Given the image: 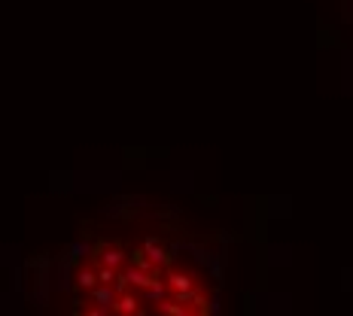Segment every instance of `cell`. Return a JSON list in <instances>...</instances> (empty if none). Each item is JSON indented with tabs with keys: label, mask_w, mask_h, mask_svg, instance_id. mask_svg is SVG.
Here are the masks:
<instances>
[{
	"label": "cell",
	"mask_w": 353,
	"mask_h": 316,
	"mask_svg": "<svg viewBox=\"0 0 353 316\" xmlns=\"http://www.w3.org/2000/svg\"><path fill=\"white\" fill-rule=\"evenodd\" d=\"M73 316H219L208 268L174 240H101L73 277Z\"/></svg>",
	"instance_id": "obj_1"
}]
</instances>
